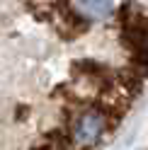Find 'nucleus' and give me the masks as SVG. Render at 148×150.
<instances>
[{"mask_svg":"<svg viewBox=\"0 0 148 150\" xmlns=\"http://www.w3.org/2000/svg\"><path fill=\"white\" fill-rule=\"evenodd\" d=\"M146 80L138 0H0V150H95Z\"/></svg>","mask_w":148,"mask_h":150,"instance_id":"1","label":"nucleus"}]
</instances>
